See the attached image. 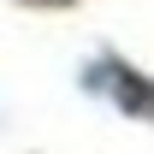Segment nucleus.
<instances>
[{
	"label": "nucleus",
	"mask_w": 154,
	"mask_h": 154,
	"mask_svg": "<svg viewBox=\"0 0 154 154\" xmlns=\"http://www.w3.org/2000/svg\"><path fill=\"white\" fill-rule=\"evenodd\" d=\"M54 6H59V0H54Z\"/></svg>",
	"instance_id": "nucleus-2"
},
{
	"label": "nucleus",
	"mask_w": 154,
	"mask_h": 154,
	"mask_svg": "<svg viewBox=\"0 0 154 154\" xmlns=\"http://www.w3.org/2000/svg\"><path fill=\"white\" fill-rule=\"evenodd\" d=\"M107 71H113V77H107V89H113L119 107H125L131 119H154V83H148V77L131 71V65H107Z\"/></svg>",
	"instance_id": "nucleus-1"
}]
</instances>
